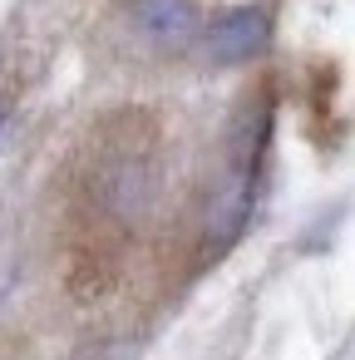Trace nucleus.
Listing matches in <instances>:
<instances>
[{
    "label": "nucleus",
    "mask_w": 355,
    "mask_h": 360,
    "mask_svg": "<svg viewBox=\"0 0 355 360\" xmlns=\"http://www.w3.org/2000/svg\"><path fill=\"white\" fill-rule=\"evenodd\" d=\"M138 20L153 35H183L193 25V11H188V0H138Z\"/></svg>",
    "instance_id": "1"
},
{
    "label": "nucleus",
    "mask_w": 355,
    "mask_h": 360,
    "mask_svg": "<svg viewBox=\"0 0 355 360\" xmlns=\"http://www.w3.org/2000/svg\"><path fill=\"white\" fill-rule=\"evenodd\" d=\"M0 124H6V109H0Z\"/></svg>",
    "instance_id": "2"
}]
</instances>
